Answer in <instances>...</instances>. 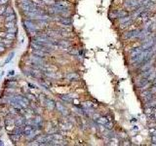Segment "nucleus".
Returning a JSON list of instances; mask_svg holds the SVG:
<instances>
[{
    "label": "nucleus",
    "mask_w": 156,
    "mask_h": 146,
    "mask_svg": "<svg viewBox=\"0 0 156 146\" xmlns=\"http://www.w3.org/2000/svg\"><path fill=\"white\" fill-rule=\"evenodd\" d=\"M17 33V16L11 0H0V57L15 45Z\"/></svg>",
    "instance_id": "1"
},
{
    "label": "nucleus",
    "mask_w": 156,
    "mask_h": 146,
    "mask_svg": "<svg viewBox=\"0 0 156 146\" xmlns=\"http://www.w3.org/2000/svg\"><path fill=\"white\" fill-rule=\"evenodd\" d=\"M0 131H1V125H0ZM0 136H1V135H0ZM2 144V141H1V138H0V145Z\"/></svg>",
    "instance_id": "2"
}]
</instances>
